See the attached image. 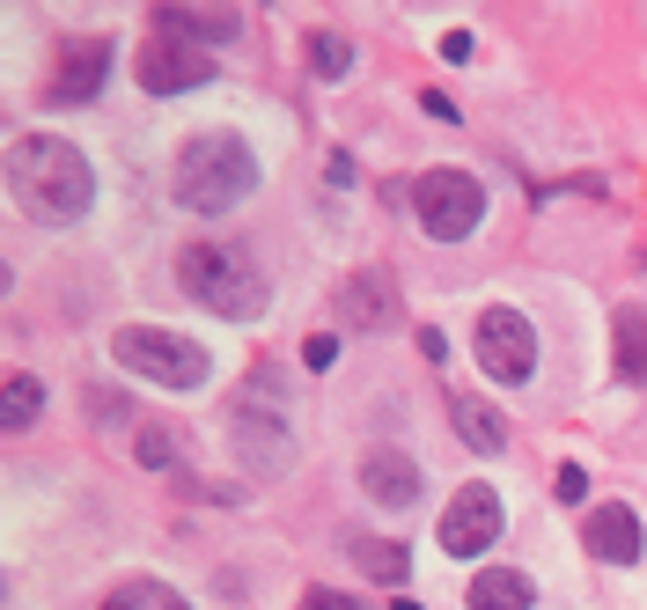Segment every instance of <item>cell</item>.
I'll use <instances>...</instances> for the list:
<instances>
[{"mask_svg":"<svg viewBox=\"0 0 647 610\" xmlns=\"http://www.w3.org/2000/svg\"><path fill=\"white\" fill-rule=\"evenodd\" d=\"M177 287L192 294L200 309H214V317L228 324H250L265 317V272H258V258H250L243 244H192L177 250Z\"/></svg>","mask_w":647,"mask_h":610,"instance_id":"obj_3","label":"cell"},{"mask_svg":"<svg viewBox=\"0 0 647 610\" xmlns=\"http://www.w3.org/2000/svg\"><path fill=\"white\" fill-rule=\"evenodd\" d=\"M472 45H478L472 30H449V37H442V59H472Z\"/></svg>","mask_w":647,"mask_h":610,"instance_id":"obj_27","label":"cell"},{"mask_svg":"<svg viewBox=\"0 0 647 610\" xmlns=\"http://www.w3.org/2000/svg\"><path fill=\"white\" fill-rule=\"evenodd\" d=\"M103 610H192V603H184V596H177L170 581H125Z\"/></svg>","mask_w":647,"mask_h":610,"instance_id":"obj_21","label":"cell"},{"mask_svg":"<svg viewBox=\"0 0 647 610\" xmlns=\"http://www.w3.org/2000/svg\"><path fill=\"white\" fill-rule=\"evenodd\" d=\"M353 566H368V574H375L383 588L412 574V560H405V544H383V538H353Z\"/></svg>","mask_w":647,"mask_h":610,"instance_id":"obj_19","label":"cell"},{"mask_svg":"<svg viewBox=\"0 0 647 610\" xmlns=\"http://www.w3.org/2000/svg\"><path fill=\"white\" fill-rule=\"evenodd\" d=\"M228 434H236V449H243L250 471H287L295 464V434H287V419L265 413V383H250L243 397H236V413H228Z\"/></svg>","mask_w":647,"mask_h":610,"instance_id":"obj_7","label":"cell"},{"mask_svg":"<svg viewBox=\"0 0 647 610\" xmlns=\"http://www.w3.org/2000/svg\"><path fill=\"white\" fill-rule=\"evenodd\" d=\"M309 67H317V81H347L353 74V45L339 37V30H317V37H309Z\"/></svg>","mask_w":647,"mask_h":610,"instance_id":"obj_22","label":"cell"},{"mask_svg":"<svg viewBox=\"0 0 647 610\" xmlns=\"http://www.w3.org/2000/svg\"><path fill=\"white\" fill-rule=\"evenodd\" d=\"M472 346H478V368H486L493 383H530V375H537V324H530L523 309H486Z\"/></svg>","mask_w":647,"mask_h":610,"instance_id":"obj_6","label":"cell"},{"mask_svg":"<svg viewBox=\"0 0 647 610\" xmlns=\"http://www.w3.org/2000/svg\"><path fill=\"white\" fill-rule=\"evenodd\" d=\"M611 339H618V375L625 383H647V317L640 309H618V331H611Z\"/></svg>","mask_w":647,"mask_h":610,"instance_id":"obj_17","label":"cell"},{"mask_svg":"<svg viewBox=\"0 0 647 610\" xmlns=\"http://www.w3.org/2000/svg\"><path fill=\"white\" fill-rule=\"evenodd\" d=\"M434 538H442L449 560H478V552L500 538V493H493V486H456Z\"/></svg>","mask_w":647,"mask_h":610,"instance_id":"obj_9","label":"cell"},{"mask_svg":"<svg viewBox=\"0 0 647 610\" xmlns=\"http://www.w3.org/2000/svg\"><path fill=\"white\" fill-rule=\"evenodd\" d=\"M140 464L148 471L184 464V427H177V419H148V427H140Z\"/></svg>","mask_w":647,"mask_h":610,"instance_id":"obj_18","label":"cell"},{"mask_svg":"<svg viewBox=\"0 0 647 610\" xmlns=\"http://www.w3.org/2000/svg\"><path fill=\"white\" fill-rule=\"evenodd\" d=\"M449 427L464 434V449H472V456H500V449H508V413H500L493 397L449 391Z\"/></svg>","mask_w":647,"mask_h":610,"instance_id":"obj_14","label":"cell"},{"mask_svg":"<svg viewBox=\"0 0 647 610\" xmlns=\"http://www.w3.org/2000/svg\"><path fill=\"white\" fill-rule=\"evenodd\" d=\"M155 30L206 52V45H228V37L243 30V8H184V0H162V8H155Z\"/></svg>","mask_w":647,"mask_h":610,"instance_id":"obj_12","label":"cell"},{"mask_svg":"<svg viewBox=\"0 0 647 610\" xmlns=\"http://www.w3.org/2000/svg\"><path fill=\"white\" fill-rule=\"evenodd\" d=\"M125 405H118V391H89V419H118Z\"/></svg>","mask_w":647,"mask_h":610,"instance_id":"obj_26","label":"cell"},{"mask_svg":"<svg viewBox=\"0 0 647 610\" xmlns=\"http://www.w3.org/2000/svg\"><path fill=\"white\" fill-rule=\"evenodd\" d=\"M390 280H375V272H361V280H347V302H339V324H383L390 317Z\"/></svg>","mask_w":647,"mask_h":610,"instance_id":"obj_16","label":"cell"},{"mask_svg":"<svg viewBox=\"0 0 647 610\" xmlns=\"http://www.w3.org/2000/svg\"><path fill=\"white\" fill-rule=\"evenodd\" d=\"M581 538H589V552L611 566H633L640 560V515L625 508V500H603V508H589V522H581Z\"/></svg>","mask_w":647,"mask_h":610,"instance_id":"obj_13","label":"cell"},{"mask_svg":"<svg viewBox=\"0 0 647 610\" xmlns=\"http://www.w3.org/2000/svg\"><path fill=\"white\" fill-rule=\"evenodd\" d=\"M37 413H45V383H37V375H8V413H0V427H8V434H30Z\"/></svg>","mask_w":647,"mask_h":610,"instance_id":"obj_20","label":"cell"},{"mask_svg":"<svg viewBox=\"0 0 647 610\" xmlns=\"http://www.w3.org/2000/svg\"><path fill=\"white\" fill-rule=\"evenodd\" d=\"M206 81H214V52L184 45V37H162V30L140 45V89L148 97H184V89H206Z\"/></svg>","mask_w":647,"mask_h":610,"instance_id":"obj_8","label":"cell"},{"mask_svg":"<svg viewBox=\"0 0 647 610\" xmlns=\"http://www.w3.org/2000/svg\"><path fill=\"white\" fill-rule=\"evenodd\" d=\"M420 111H427V118H456V103H449L442 89H427V97H420Z\"/></svg>","mask_w":647,"mask_h":610,"instance_id":"obj_28","label":"cell"},{"mask_svg":"<svg viewBox=\"0 0 647 610\" xmlns=\"http://www.w3.org/2000/svg\"><path fill=\"white\" fill-rule=\"evenodd\" d=\"M361 493L390 515L412 508V500H420V464H412L405 449H368V456H361Z\"/></svg>","mask_w":647,"mask_h":610,"instance_id":"obj_11","label":"cell"},{"mask_svg":"<svg viewBox=\"0 0 647 610\" xmlns=\"http://www.w3.org/2000/svg\"><path fill=\"white\" fill-rule=\"evenodd\" d=\"M302 610H361V603H353V596H339V588H309V596H302Z\"/></svg>","mask_w":647,"mask_h":610,"instance_id":"obj_25","label":"cell"},{"mask_svg":"<svg viewBox=\"0 0 647 610\" xmlns=\"http://www.w3.org/2000/svg\"><path fill=\"white\" fill-rule=\"evenodd\" d=\"M530 603H537V588H530V574H515V566L472 574V610H530Z\"/></svg>","mask_w":647,"mask_h":610,"instance_id":"obj_15","label":"cell"},{"mask_svg":"<svg viewBox=\"0 0 647 610\" xmlns=\"http://www.w3.org/2000/svg\"><path fill=\"white\" fill-rule=\"evenodd\" d=\"M302 361H309V368H331V361H339V339H331V331H317V339L302 346Z\"/></svg>","mask_w":647,"mask_h":610,"instance_id":"obj_24","label":"cell"},{"mask_svg":"<svg viewBox=\"0 0 647 610\" xmlns=\"http://www.w3.org/2000/svg\"><path fill=\"white\" fill-rule=\"evenodd\" d=\"M412 214L434 244H464L478 221H486V184L472 170H427L412 184Z\"/></svg>","mask_w":647,"mask_h":610,"instance_id":"obj_5","label":"cell"},{"mask_svg":"<svg viewBox=\"0 0 647 610\" xmlns=\"http://www.w3.org/2000/svg\"><path fill=\"white\" fill-rule=\"evenodd\" d=\"M103 81H111V45H103V37H67V45H59V67H52V81H45V103H59V111L97 103Z\"/></svg>","mask_w":647,"mask_h":610,"instance_id":"obj_10","label":"cell"},{"mask_svg":"<svg viewBox=\"0 0 647 610\" xmlns=\"http://www.w3.org/2000/svg\"><path fill=\"white\" fill-rule=\"evenodd\" d=\"M8 192L23 206L30 221H52V228H67L97 206V170L81 162L75 140H59V133H30V140L8 147Z\"/></svg>","mask_w":647,"mask_h":610,"instance_id":"obj_1","label":"cell"},{"mask_svg":"<svg viewBox=\"0 0 647 610\" xmlns=\"http://www.w3.org/2000/svg\"><path fill=\"white\" fill-rule=\"evenodd\" d=\"M250 184H258V155L236 133H200V140H184V155H177V206L184 214L222 221L250 199Z\"/></svg>","mask_w":647,"mask_h":610,"instance_id":"obj_2","label":"cell"},{"mask_svg":"<svg viewBox=\"0 0 647 610\" xmlns=\"http://www.w3.org/2000/svg\"><path fill=\"white\" fill-rule=\"evenodd\" d=\"M111 353H118L125 375H148L162 391H200L206 375H214L206 346L170 331V324H125V331H111Z\"/></svg>","mask_w":647,"mask_h":610,"instance_id":"obj_4","label":"cell"},{"mask_svg":"<svg viewBox=\"0 0 647 610\" xmlns=\"http://www.w3.org/2000/svg\"><path fill=\"white\" fill-rule=\"evenodd\" d=\"M552 493H559V500H589V471H581V464H559Z\"/></svg>","mask_w":647,"mask_h":610,"instance_id":"obj_23","label":"cell"}]
</instances>
